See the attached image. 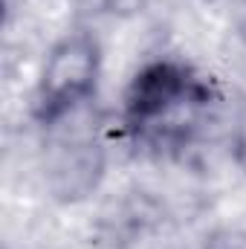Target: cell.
I'll use <instances>...</instances> for the list:
<instances>
[{"instance_id":"6da1fadb","label":"cell","mask_w":246,"mask_h":249,"mask_svg":"<svg viewBox=\"0 0 246 249\" xmlns=\"http://www.w3.org/2000/svg\"><path fill=\"white\" fill-rule=\"evenodd\" d=\"M217 102L220 96L209 75L177 58H157L127 81L119 124L136 151L174 157L203 136Z\"/></svg>"},{"instance_id":"7a4b0ae2","label":"cell","mask_w":246,"mask_h":249,"mask_svg":"<svg viewBox=\"0 0 246 249\" xmlns=\"http://www.w3.org/2000/svg\"><path fill=\"white\" fill-rule=\"evenodd\" d=\"M102 47L96 35L75 29L53 44L32 93V119L53 130L55 124L84 113L99 90Z\"/></svg>"},{"instance_id":"3957f363","label":"cell","mask_w":246,"mask_h":249,"mask_svg":"<svg viewBox=\"0 0 246 249\" xmlns=\"http://www.w3.org/2000/svg\"><path fill=\"white\" fill-rule=\"evenodd\" d=\"M105 171L102 145L81 124H72L70 133H61L47 160V183L61 200H81L99 186Z\"/></svg>"},{"instance_id":"277c9868","label":"cell","mask_w":246,"mask_h":249,"mask_svg":"<svg viewBox=\"0 0 246 249\" xmlns=\"http://www.w3.org/2000/svg\"><path fill=\"white\" fill-rule=\"evenodd\" d=\"M200 249H246V229H217L200 244Z\"/></svg>"},{"instance_id":"5b68a950","label":"cell","mask_w":246,"mask_h":249,"mask_svg":"<svg viewBox=\"0 0 246 249\" xmlns=\"http://www.w3.org/2000/svg\"><path fill=\"white\" fill-rule=\"evenodd\" d=\"M232 148H235L238 165L246 171V113L241 116V122H238V127H235V142H232Z\"/></svg>"}]
</instances>
